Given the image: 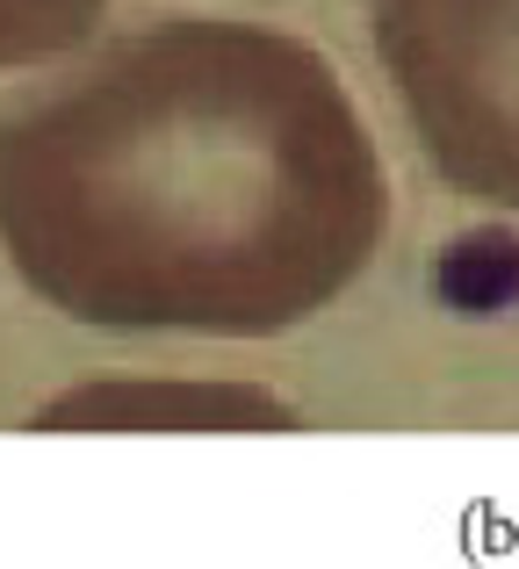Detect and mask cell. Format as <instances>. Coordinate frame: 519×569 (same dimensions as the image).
Returning a JSON list of instances; mask_svg holds the SVG:
<instances>
[{"label":"cell","instance_id":"7a4b0ae2","mask_svg":"<svg viewBox=\"0 0 519 569\" xmlns=\"http://www.w3.org/2000/svg\"><path fill=\"white\" fill-rule=\"evenodd\" d=\"M368 22L440 181L519 217V0H368Z\"/></svg>","mask_w":519,"mask_h":569},{"label":"cell","instance_id":"277c9868","mask_svg":"<svg viewBox=\"0 0 519 569\" xmlns=\"http://www.w3.org/2000/svg\"><path fill=\"white\" fill-rule=\"evenodd\" d=\"M109 0H0V72L66 58L80 37H94Z\"/></svg>","mask_w":519,"mask_h":569},{"label":"cell","instance_id":"6da1fadb","mask_svg":"<svg viewBox=\"0 0 519 569\" xmlns=\"http://www.w3.org/2000/svg\"><path fill=\"white\" fill-rule=\"evenodd\" d=\"M382 231V152L289 29L173 14L0 116V252L101 332H289Z\"/></svg>","mask_w":519,"mask_h":569},{"label":"cell","instance_id":"3957f363","mask_svg":"<svg viewBox=\"0 0 519 569\" xmlns=\"http://www.w3.org/2000/svg\"><path fill=\"white\" fill-rule=\"evenodd\" d=\"M37 426H289V403L231 382H87L43 403Z\"/></svg>","mask_w":519,"mask_h":569}]
</instances>
